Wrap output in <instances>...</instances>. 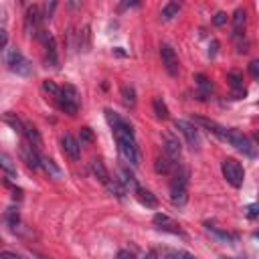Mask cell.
<instances>
[{"instance_id":"16","label":"cell","mask_w":259,"mask_h":259,"mask_svg":"<svg viewBox=\"0 0 259 259\" xmlns=\"http://www.w3.org/2000/svg\"><path fill=\"white\" fill-rule=\"evenodd\" d=\"M118 180L122 183V187H124L126 191H128V189H132V191L136 193V191L140 189V187H138V183H136V178H134V174L130 172L128 168H124V166L120 168V178H118Z\"/></svg>"},{"instance_id":"2","label":"cell","mask_w":259,"mask_h":259,"mask_svg":"<svg viewBox=\"0 0 259 259\" xmlns=\"http://www.w3.org/2000/svg\"><path fill=\"white\" fill-rule=\"evenodd\" d=\"M221 140L229 142L233 148H237L239 152L247 154V156H255V148H253V144L249 142L247 136H243L241 132H237V130H227V128H225V132H223Z\"/></svg>"},{"instance_id":"3","label":"cell","mask_w":259,"mask_h":259,"mask_svg":"<svg viewBox=\"0 0 259 259\" xmlns=\"http://www.w3.org/2000/svg\"><path fill=\"white\" fill-rule=\"evenodd\" d=\"M6 65L10 67V71H14L16 75H22V77H27V75L33 73L31 61L24 57L18 49H10L8 53H6Z\"/></svg>"},{"instance_id":"7","label":"cell","mask_w":259,"mask_h":259,"mask_svg":"<svg viewBox=\"0 0 259 259\" xmlns=\"http://www.w3.org/2000/svg\"><path fill=\"white\" fill-rule=\"evenodd\" d=\"M37 35H39V39L43 41V45H45V49H47V65H49V67H57L59 59H57V45H55V39L51 37L47 31H39Z\"/></svg>"},{"instance_id":"26","label":"cell","mask_w":259,"mask_h":259,"mask_svg":"<svg viewBox=\"0 0 259 259\" xmlns=\"http://www.w3.org/2000/svg\"><path fill=\"white\" fill-rule=\"evenodd\" d=\"M106 187H108V191L114 194V196H118V198H122L124 194H126V189L122 187V183L118 178H110L108 183H106Z\"/></svg>"},{"instance_id":"17","label":"cell","mask_w":259,"mask_h":259,"mask_svg":"<svg viewBox=\"0 0 259 259\" xmlns=\"http://www.w3.org/2000/svg\"><path fill=\"white\" fill-rule=\"evenodd\" d=\"M91 172H93V176L99 180V183H103L106 185L108 180H110V174H108V168H106V164H103L99 158H95V160H91Z\"/></svg>"},{"instance_id":"33","label":"cell","mask_w":259,"mask_h":259,"mask_svg":"<svg viewBox=\"0 0 259 259\" xmlns=\"http://www.w3.org/2000/svg\"><path fill=\"white\" fill-rule=\"evenodd\" d=\"M43 89L47 91V93H51V95H53V97H59L61 95V89L55 85V81H43Z\"/></svg>"},{"instance_id":"28","label":"cell","mask_w":259,"mask_h":259,"mask_svg":"<svg viewBox=\"0 0 259 259\" xmlns=\"http://www.w3.org/2000/svg\"><path fill=\"white\" fill-rule=\"evenodd\" d=\"M196 85L200 87V99H204V95H209L211 91H213V85H211V81L206 79L204 75H196Z\"/></svg>"},{"instance_id":"22","label":"cell","mask_w":259,"mask_h":259,"mask_svg":"<svg viewBox=\"0 0 259 259\" xmlns=\"http://www.w3.org/2000/svg\"><path fill=\"white\" fill-rule=\"evenodd\" d=\"M0 168H2L8 176H14V174H16V164H14V160H12L10 154L0 152Z\"/></svg>"},{"instance_id":"21","label":"cell","mask_w":259,"mask_h":259,"mask_svg":"<svg viewBox=\"0 0 259 259\" xmlns=\"http://www.w3.org/2000/svg\"><path fill=\"white\" fill-rule=\"evenodd\" d=\"M245 22H247V14H245L243 8H239L235 12V16H233V29H235L233 37H241V31L245 29Z\"/></svg>"},{"instance_id":"11","label":"cell","mask_w":259,"mask_h":259,"mask_svg":"<svg viewBox=\"0 0 259 259\" xmlns=\"http://www.w3.org/2000/svg\"><path fill=\"white\" fill-rule=\"evenodd\" d=\"M20 156H22V160L27 162V166H31V168H41V156L37 154V150L31 146V144H22L20 146Z\"/></svg>"},{"instance_id":"42","label":"cell","mask_w":259,"mask_h":259,"mask_svg":"<svg viewBox=\"0 0 259 259\" xmlns=\"http://www.w3.org/2000/svg\"><path fill=\"white\" fill-rule=\"evenodd\" d=\"M217 47H219V43H217V41H213V43H211V49H209V55H211V57L217 53Z\"/></svg>"},{"instance_id":"13","label":"cell","mask_w":259,"mask_h":259,"mask_svg":"<svg viewBox=\"0 0 259 259\" xmlns=\"http://www.w3.org/2000/svg\"><path fill=\"white\" fill-rule=\"evenodd\" d=\"M164 156H166V158H168L172 164H176V160L180 158V142H178L176 138H172V136H166Z\"/></svg>"},{"instance_id":"15","label":"cell","mask_w":259,"mask_h":259,"mask_svg":"<svg viewBox=\"0 0 259 259\" xmlns=\"http://www.w3.org/2000/svg\"><path fill=\"white\" fill-rule=\"evenodd\" d=\"M24 136H27L29 144H31L35 150H37V148L43 144V138H41V134H39L37 126H33L31 122H27V124H24Z\"/></svg>"},{"instance_id":"10","label":"cell","mask_w":259,"mask_h":259,"mask_svg":"<svg viewBox=\"0 0 259 259\" xmlns=\"http://www.w3.org/2000/svg\"><path fill=\"white\" fill-rule=\"evenodd\" d=\"M61 144H63V152L67 154V156H69L71 160H79L81 146H79V142H77L71 134H65V136H63V140H61Z\"/></svg>"},{"instance_id":"44","label":"cell","mask_w":259,"mask_h":259,"mask_svg":"<svg viewBox=\"0 0 259 259\" xmlns=\"http://www.w3.org/2000/svg\"><path fill=\"white\" fill-rule=\"evenodd\" d=\"M55 6H57L55 2H51V4H47V14H45V16H51V14H53V10H55Z\"/></svg>"},{"instance_id":"45","label":"cell","mask_w":259,"mask_h":259,"mask_svg":"<svg viewBox=\"0 0 259 259\" xmlns=\"http://www.w3.org/2000/svg\"><path fill=\"white\" fill-rule=\"evenodd\" d=\"M223 259H229V257H223Z\"/></svg>"},{"instance_id":"8","label":"cell","mask_w":259,"mask_h":259,"mask_svg":"<svg viewBox=\"0 0 259 259\" xmlns=\"http://www.w3.org/2000/svg\"><path fill=\"white\" fill-rule=\"evenodd\" d=\"M160 55H162V63H164L166 71L170 75H176L178 73V57L174 53V49L170 45H162L160 47Z\"/></svg>"},{"instance_id":"23","label":"cell","mask_w":259,"mask_h":259,"mask_svg":"<svg viewBox=\"0 0 259 259\" xmlns=\"http://www.w3.org/2000/svg\"><path fill=\"white\" fill-rule=\"evenodd\" d=\"M2 122H6L16 134H24V124L20 122V118L16 116V114H12V112H6L4 116H2Z\"/></svg>"},{"instance_id":"5","label":"cell","mask_w":259,"mask_h":259,"mask_svg":"<svg viewBox=\"0 0 259 259\" xmlns=\"http://www.w3.org/2000/svg\"><path fill=\"white\" fill-rule=\"evenodd\" d=\"M57 99H59L61 110H65V112L71 114V116H75L77 110H79V93H77V89H75L73 85L61 87V95H59Z\"/></svg>"},{"instance_id":"20","label":"cell","mask_w":259,"mask_h":259,"mask_svg":"<svg viewBox=\"0 0 259 259\" xmlns=\"http://www.w3.org/2000/svg\"><path fill=\"white\" fill-rule=\"evenodd\" d=\"M194 124H200V126H204L209 132H213L215 136H223V132H225V128L223 126H219L217 122H213V120H206V118H200V116H194Z\"/></svg>"},{"instance_id":"27","label":"cell","mask_w":259,"mask_h":259,"mask_svg":"<svg viewBox=\"0 0 259 259\" xmlns=\"http://www.w3.org/2000/svg\"><path fill=\"white\" fill-rule=\"evenodd\" d=\"M164 259H196L194 255L187 253V251H178V249H162Z\"/></svg>"},{"instance_id":"35","label":"cell","mask_w":259,"mask_h":259,"mask_svg":"<svg viewBox=\"0 0 259 259\" xmlns=\"http://www.w3.org/2000/svg\"><path fill=\"white\" fill-rule=\"evenodd\" d=\"M6 221H8L10 227H16V223H18V213H16L14 209H10V211L6 213Z\"/></svg>"},{"instance_id":"19","label":"cell","mask_w":259,"mask_h":259,"mask_svg":"<svg viewBox=\"0 0 259 259\" xmlns=\"http://www.w3.org/2000/svg\"><path fill=\"white\" fill-rule=\"evenodd\" d=\"M170 200H172L176 206H183V204L189 200L187 187H170Z\"/></svg>"},{"instance_id":"25","label":"cell","mask_w":259,"mask_h":259,"mask_svg":"<svg viewBox=\"0 0 259 259\" xmlns=\"http://www.w3.org/2000/svg\"><path fill=\"white\" fill-rule=\"evenodd\" d=\"M122 97H124V103L128 108H136V91H134V87L124 85L122 87Z\"/></svg>"},{"instance_id":"40","label":"cell","mask_w":259,"mask_h":259,"mask_svg":"<svg viewBox=\"0 0 259 259\" xmlns=\"http://www.w3.org/2000/svg\"><path fill=\"white\" fill-rule=\"evenodd\" d=\"M116 259H134V255L130 253V251H126V249H122V251L116 255Z\"/></svg>"},{"instance_id":"30","label":"cell","mask_w":259,"mask_h":259,"mask_svg":"<svg viewBox=\"0 0 259 259\" xmlns=\"http://www.w3.org/2000/svg\"><path fill=\"white\" fill-rule=\"evenodd\" d=\"M154 112H156V118H160V120H166L168 118V108H166V103L160 99V97H156L154 99Z\"/></svg>"},{"instance_id":"18","label":"cell","mask_w":259,"mask_h":259,"mask_svg":"<svg viewBox=\"0 0 259 259\" xmlns=\"http://www.w3.org/2000/svg\"><path fill=\"white\" fill-rule=\"evenodd\" d=\"M41 168L51 176V178H61L63 176V170L51 160V158H47V156H41Z\"/></svg>"},{"instance_id":"37","label":"cell","mask_w":259,"mask_h":259,"mask_svg":"<svg viewBox=\"0 0 259 259\" xmlns=\"http://www.w3.org/2000/svg\"><path fill=\"white\" fill-rule=\"evenodd\" d=\"M249 71H251V75L255 77V79H257V77H259V61H251V63H249Z\"/></svg>"},{"instance_id":"32","label":"cell","mask_w":259,"mask_h":259,"mask_svg":"<svg viewBox=\"0 0 259 259\" xmlns=\"http://www.w3.org/2000/svg\"><path fill=\"white\" fill-rule=\"evenodd\" d=\"M106 120H108V124L112 126V130H116V128H120L122 126V118L116 114V112H112V110H106Z\"/></svg>"},{"instance_id":"24","label":"cell","mask_w":259,"mask_h":259,"mask_svg":"<svg viewBox=\"0 0 259 259\" xmlns=\"http://www.w3.org/2000/svg\"><path fill=\"white\" fill-rule=\"evenodd\" d=\"M136 196H138V200L144 204V206H148V209H154V206L158 204V200H156V196H154L150 191H144V189H138L136 191Z\"/></svg>"},{"instance_id":"41","label":"cell","mask_w":259,"mask_h":259,"mask_svg":"<svg viewBox=\"0 0 259 259\" xmlns=\"http://www.w3.org/2000/svg\"><path fill=\"white\" fill-rule=\"evenodd\" d=\"M247 217H249V219H255V217H257V206H255V204H249V209H247Z\"/></svg>"},{"instance_id":"43","label":"cell","mask_w":259,"mask_h":259,"mask_svg":"<svg viewBox=\"0 0 259 259\" xmlns=\"http://www.w3.org/2000/svg\"><path fill=\"white\" fill-rule=\"evenodd\" d=\"M144 259H158V253L154 251V249H150V251L146 253V257H144Z\"/></svg>"},{"instance_id":"14","label":"cell","mask_w":259,"mask_h":259,"mask_svg":"<svg viewBox=\"0 0 259 259\" xmlns=\"http://www.w3.org/2000/svg\"><path fill=\"white\" fill-rule=\"evenodd\" d=\"M227 79H229V83H231V87H233V93H235L237 99L245 95V89H243V75H241L239 71H231V73L227 75Z\"/></svg>"},{"instance_id":"1","label":"cell","mask_w":259,"mask_h":259,"mask_svg":"<svg viewBox=\"0 0 259 259\" xmlns=\"http://www.w3.org/2000/svg\"><path fill=\"white\" fill-rule=\"evenodd\" d=\"M114 136H116V142H118V150L122 156L130 162V164H140V154H138V146H136V140H134V130L130 124L122 122L120 128L114 130Z\"/></svg>"},{"instance_id":"36","label":"cell","mask_w":259,"mask_h":259,"mask_svg":"<svg viewBox=\"0 0 259 259\" xmlns=\"http://www.w3.org/2000/svg\"><path fill=\"white\" fill-rule=\"evenodd\" d=\"M81 142H93V132H91L89 128L81 130Z\"/></svg>"},{"instance_id":"31","label":"cell","mask_w":259,"mask_h":259,"mask_svg":"<svg viewBox=\"0 0 259 259\" xmlns=\"http://www.w3.org/2000/svg\"><path fill=\"white\" fill-rule=\"evenodd\" d=\"M170 168H172V162H170L166 156H158V158H156V172H160V174H168Z\"/></svg>"},{"instance_id":"34","label":"cell","mask_w":259,"mask_h":259,"mask_svg":"<svg viewBox=\"0 0 259 259\" xmlns=\"http://www.w3.org/2000/svg\"><path fill=\"white\" fill-rule=\"evenodd\" d=\"M225 22H227V12H217L215 18H213V24L215 27H223Z\"/></svg>"},{"instance_id":"12","label":"cell","mask_w":259,"mask_h":259,"mask_svg":"<svg viewBox=\"0 0 259 259\" xmlns=\"http://www.w3.org/2000/svg\"><path fill=\"white\" fill-rule=\"evenodd\" d=\"M154 223L158 225V229L160 231H170V233H174V235H183V231H180V227L168 217V215H162V213H158V215H154Z\"/></svg>"},{"instance_id":"4","label":"cell","mask_w":259,"mask_h":259,"mask_svg":"<svg viewBox=\"0 0 259 259\" xmlns=\"http://www.w3.org/2000/svg\"><path fill=\"white\" fill-rule=\"evenodd\" d=\"M223 176L227 178V183L231 185V187H235V189H239L241 185H243V178H245V170H243V166L237 162V160H233V158H227V160H223Z\"/></svg>"},{"instance_id":"9","label":"cell","mask_w":259,"mask_h":259,"mask_svg":"<svg viewBox=\"0 0 259 259\" xmlns=\"http://www.w3.org/2000/svg\"><path fill=\"white\" fill-rule=\"evenodd\" d=\"M43 18H45V16L41 14V8H39V6H31V8L27 10V18H24V27H27V33L39 31Z\"/></svg>"},{"instance_id":"39","label":"cell","mask_w":259,"mask_h":259,"mask_svg":"<svg viewBox=\"0 0 259 259\" xmlns=\"http://www.w3.org/2000/svg\"><path fill=\"white\" fill-rule=\"evenodd\" d=\"M0 259H22V257L16 253H10V251H2L0 253Z\"/></svg>"},{"instance_id":"38","label":"cell","mask_w":259,"mask_h":259,"mask_svg":"<svg viewBox=\"0 0 259 259\" xmlns=\"http://www.w3.org/2000/svg\"><path fill=\"white\" fill-rule=\"evenodd\" d=\"M6 43H8V33H6L2 27H0V49L6 47Z\"/></svg>"},{"instance_id":"29","label":"cell","mask_w":259,"mask_h":259,"mask_svg":"<svg viewBox=\"0 0 259 259\" xmlns=\"http://www.w3.org/2000/svg\"><path fill=\"white\" fill-rule=\"evenodd\" d=\"M178 12H180V4H178V2H168V4L162 8V20H170V18H174Z\"/></svg>"},{"instance_id":"6","label":"cell","mask_w":259,"mask_h":259,"mask_svg":"<svg viewBox=\"0 0 259 259\" xmlns=\"http://www.w3.org/2000/svg\"><path fill=\"white\" fill-rule=\"evenodd\" d=\"M174 126H176L178 132L187 138V142H189L193 148H196V146L200 144L198 130H196V126H194V124H191V122H187V120H176V124H174Z\"/></svg>"}]
</instances>
